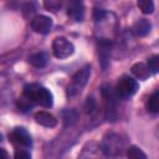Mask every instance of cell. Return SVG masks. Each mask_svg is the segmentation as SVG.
<instances>
[{
  "label": "cell",
  "mask_w": 159,
  "mask_h": 159,
  "mask_svg": "<svg viewBox=\"0 0 159 159\" xmlns=\"http://www.w3.org/2000/svg\"><path fill=\"white\" fill-rule=\"evenodd\" d=\"M31 27L35 32L48 34L52 29V19L46 15H37L31 20Z\"/></svg>",
  "instance_id": "8992f818"
},
{
  "label": "cell",
  "mask_w": 159,
  "mask_h": 159,
  "mask_svg": "<svg viewBox=\"0 0 159 159\" xmlns=\"http://www.w3.org/2000/svg\"><path fill=\"white\" fill-rule=\"evenodd\" d=\"M52 52L55 57L63 60V58L70 57L75 52V46L66 37L60 36V37H56L52 42Z\"/></svg>",
  "instance_id": "3957f363"
},
{
  "label": "cell",
  "mask_w": 159,
  "mask_h": 159,
  "mask_svg": "<svg viewBox=\"0 0 159 159\" xmlns=\"http://www.w3.org/2000/svg\"><path fill=\"white\" fill-rule=\"evenodd\" d=\"M47 61H48V56L45 52H37V53H34L29 57V62L34 67H37V68L45 67L47 65Z\"/></svg>",
  "instance_id": "7c38bea8"
},
{
  "label": "cell",
  "mask_w": 159,
  "mask_h": 159,
  "mask_svg": "<svg viewBox=\"0 0 159 159\" xmlns=\"http://www.w3.org/2000/svg\"><path fill=\"white\" fill-rule=\"evenodd\" d=\"M22 94L25 97L30 98L35 104L37 103V104H40L42 107H46V108L51 107L52 103H53L52 93L47 88H45V87H42L37 83L26 84L24 87V93Z\"/></svg>",
  "instance_id": "6da1fadb"
},
{
  "label": "cell",
  "mask_w": 159,
  "mask_h": 159,
  "mask_svg": "<svg viewBox=\"0 0 159 159\" xmlns=\"http://www.w3.org/2000/svg\"><path fill=\"white\" fill-rule=\"evenodd\" d=\"M147 66L149 67L152 73H157L159 71V56L158 55H153L152 57H149Z\"/></svg>",
  "instance_id": "2e32d148"
},
{
  "label": "cell",
  "mask_w": 159,
  "mask_h": 159,
  "mask_svg": "<svg viewBox=\"0 0 159 159\" xmlns=\"http://www.w3.org/2000/svg\"><path fill=\"white\" fill-rule=\"evenodd\" d=\"M104 15H106V12H104L103 10H98V9L94 10V19H96V21L102 20V19L104 17Z\"/></svg>",
  "instance_id": "d6986e66"
},
{
  "label": "cell",
  "mask_w": 159,
  "mask_h": 159,
  "mask_svg": "<svg viewBox=\"0 0 159 159\" xmlns=\"http://www.w3.org/2000/svg\"><path fill=\"white\" fill-rule=\"evenodd\" d=\"M109 52H111V42L106 40H101L98 55H99V61H101L103 70H106L109 65Z\"/></svg>",
  "instance_id": "9c48e42d"
},
{
  "label": "cell",
  "mask_w": 159,
  "mask_h": 159,
  "mask_svg": "<svg viewBox=\"0 0 159 159\" xmlns=\"http://www.w3.org/2000/svg\"><path fill=\"white\" fill-rule=\"evenodd\" d=\"M86 112L87 113H92L93 111H94V108H96V102H94V99L91 97V98H87V102H86Z\"/></svg>",
  "instance_id": "ac0fdd59"
},
{
  "label": "cell",
  "mask_w": 159,
  "mask_h": 159,
  "mask_svg": "<svg viewBox=\"0 0 159 159\" xmlns=\"http://www.w3.org/2000/svg\"><path fill=\"white\" fill-rule=\"evenodd\" d=\"M137 4L143 14H152L154 11V1L153 0H137Z\"/></svg>",
  "instance_id": "9a60e30c"
},
{
  "label": "cell",
  "mask_w": 159,
  "mask_h": 159,
  "mask_svg": "<svg viewBox=\"0 0 159 159\" xmlns=\"http://www.w3.org/2000/svg\"><path fill=\"white\" fill-rule=\"evenodd\" d=\"M150 29H152V24L147 19H139L134 22V25L132 27V31L135 36L143 37V36H145L150 32Z\"/></svg>",
  "instance_id": "ba28073f"
},
{
  "label": "cell",
  "mask_w": 159,
  "mask_h": 159,
  "mask_svg": "<svg viewBox=\"0 0 159 159\" xmlns=\"http://www.w3.org/2000/svg\"><path fill=\"white\" fill-rule=\"evenodd\" d=\"M14 157H15L16 159H29V158H31L30 153H29V152H26L25 149H20V150L17 149V150L15 152Z\"/></svg>",
  "instance_id": "e0dca14e"
},
{
  "label": "cell",
  "mask_w": 159,
  "mask_h": 159,
  "mask_svg": "<svg viewBox=\"0 0 159 159\" xmlns=\"http://www.w3.org/2000/svg\"><path fill=\"white\" fill-rule=\"evenodd\" d=\"M147 109L152 113H158L159 112V92L155 91L148 99L147 102Z\"/></svg>",
  "instance_id": "4fadbf2b"
},
{
  "label": "cell",
  "mask_w": 159,
  "mask_h": 159,
  "mask_svg": "<svg viewBox=\"0 0 159 159\" xmlns=\"http://www.w3.org/2000/svg\"><path fill=\"white\" fill-rule=\"evenodd\" d=\"M83 0H68L70 4H81Z\"/></svg>",
  "instance_id": "44dd1931"
},
{
  "label": "cell",
  "mask_w": 159,
  "mask_h": 159,
  "mask_svg": "<svg viewBox=\"0 0 159 159\" xmlns=\"http://www.w3.org/2000/svg\"><path fill=\"white\" fill-rule=\"evenodd\" d=\"M7 157H9L7 152L4 150V149H0V158H7Z\"/></svg>",
  "instance_id": "ffe728a7"
},
{
  "label": "cell",
  "mask_w": 159,
  "mask_h": 159,
  "mask_svg": "<svg viewBox=\"0 0 159 159\" xmlns=\"http://www.w3.org/2000/svg\"><path fill=\"white\" fill-rule=\"evenodd\" d=\"M127 157L129 159H147V155L135 145H130L127 149Z\"/></svg>",
  "instance_id": "5bb4252c"
},
{
  "label": "cell",
  "mask_w": 159,
  "mask_h": 159,
  "mask_svg": "<svg viewBox=\"0 0 159 159\" xmlns=\"http://www.w3.org/2000/svg\"><path fill=\"white\" fill-rule=\"evenodd\" d=\"M67 15L73 20V21H82L84 17V7L83 4H70Z\"/></svg>",
  "instance_id": "8fae6325"
},
{
  "label": "cell",
  "mask_w": 159,
  "mask_h": 159,
  "mask_svg": "<svg viewBox=\"0 0 159 159\" xmlns=\"http://www.w3.org/2000/svg\"><path fill=\"white\" fill-rule=\"evenodd\" d=\"M91 76V67L89 66H84L82 70H80L72 78L71 83L67 87V96L68 97H75L78 93L82 92V89L84 88V86L87 84L88 80Z\"/></svg>",
  "instance_id": "7a4b0ae2"
},
{
  "label": "cell",
  "mask_w": 159,
  "mask_h": 159,
  "mask_svg": "<svg viewBox=\"0 0 159 159\" xmlns=\"http://www.w3.org/2000/svg\"><path fill=\"white\" fill-rule=\"evenodd\" d=\"M138 87L139 86L135 80H133L129 76H122L117 82L116 93H117V96H119L122 98H128L138 91Z\"/></svg>",
  "instance_id": "277c9868"
},
{
  "label": "cell",
  "mask_w": 159,
  "mask_h": 159,
  "mask_svg": "<svg viewBox=\"0 0 159 159\" xmlns=\"http://www.w3.org/2000/svg\"><path fill=\"white\" fill-rule=\"evenodd\" d=\"M1 139H2V135H1V133H0V140H1Z\"/></svg>",
  "instance_id": "7402d4cb"
},
{
  "label": "cell",
  "mask_w": 159,
  "mask_h": 159,
  "mask_svg": "<svg viewBox=\"0 0 159 159\" xmlns=\"http://www.w3.org/2000/svg\"><path fill=\"white\" fill-rule=\"evenodd\" d=\"M9 139L14 145L19 148H29L31 145V137L25 128H15L9 134Z\"/></svg>",
  "instance_id": "5b68a950"
},
{
  "label": "cell",
  "mask_w": 159,
  "mask_h": 159,
  "mask_svg": "<svg viewBox=\"0 0 159 159\" xmlns=\"http://www.w3.org/2000/svg\"><path fill=\"white\" fill-rule=\"evenodd\" d=\"M35 119L39 124L43 125V127H47V128H53L57 125V119L53 114L48 113V112H45V111H40L35 114Z\"/></svg>",
  "instance_id": "52a82bcc"
},
{
  "label": "cell",
  "mask_w": 159,
  "mask_h": 159,
  "mask_svg": "<svg viewBox=\"0 0 159 159\" xmlns=\"http://www.w3.org/2000/svg\"><path fill=\"white\" fill-rule=\"evenodd\" d=\"M130 70H132V73H133L137 78L143 80V81H144V80H148V78L150 77V75H152L149 67H148L145 63H143V62H137V63H134Z\"/></svg>",
  "instance_id": "30bf717a"
}]
</instances>
